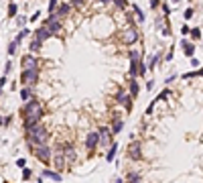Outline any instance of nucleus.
<instances>
[{"label": "nucleus", "instance_id": "5", "mask_svg": "<svg viewBox=\"0 0 203 183\" xmlns=\"http://www.w3.org/2000/svg\"><path fill=\"white\" fill-rule=\"evenodd\" d=\"M112 130H110V126H100V128H97V140H100V143H97V149H108V147L112 145Z\"/></svg>", "mask_w": 203, "mask_h": 183}, {"label": "nucleus", "instance_id": "53", "mask_svg": "<svg viewBox=\"0 0 203 183\" xmlns=\"http://www.w3.org/2000/svg\"><path fill=\"white\" fill-rule=\"evenodd\" d=\"M0 96H2V87H0Z\"/></svg>", "mask_w": 203, "mask_h": 183}, {"label": "nucleus", "instance_id": "15", "mask_svg": "<svg viewBox=\"0 0 203 183\" xmlns=\"http://www.w3.org/2000/svg\"><path fill=\"white\" fill-rule=\"evenodd\" d=\"M33 35H35V39H37V41H41V43H43V41H47V39L51 37V35H49V31L45 29L43 24H41L39 29H35V31H33Z\"/></svg>", "mask_w": 203, "mask_h": 183}, {"label": "nucleus", "instance_id": "1", "mask_svg": "<svg viewBox=\"0 0 203 183\" xmlns=\"http://www.w3.org/2000/svg\"><path fill=\"white\" fill-rule=\"evenodd\" d=\"M20 116H23V128H24V130L31 128V126H35V124H39V122L43 120V116H45L43 104H41L37 98H33V100H29V102L23 106Z\"/></svg>", "mask_w": 203, "mask_h": 183}, {"label": "nucleus", "instance_id": "33", "mask_svg": "<svg viewBox=\"0 0 203 183\" xmlns=\"http://www.w3.org/2000/svg\"><path fill=\"white\" fill-rule=\"evenodd\" d=\"M16 47H19V45H16L14 41H10V45H8V55H14V53H16Z\"/></svg>", "mask_w": 203, "mask_h": 183}, {"label": "nucleus", "instance_id": "18", "mask_svg": "<svg viewBox=\"0 0 203 183\" xmlns=\"http://www.w3.org/2000/svg\"><path fill=\"white\" fill-rule=\"evenodd\" d=\"M116 153H118V143H112V145L108 147V153H106V161H108V163H112V161H114Z\"/></svg>", "mask_w": 203, "mask_h": 183}, {"label": "nucleus", "instance_id": "16", "mask_svg": "<svg viewBox=\"0 0 203 183\" xmlns=\"http://www.w3.org/2000/svg\"><path fill=\"white\" fill-rule=\"evenodd\" d=\"M181 47H183V53L187 55V57H193V55H195V45L189 43L187 39H183V41H181Z\"/></svg>", "mask_w": 203, "mask_h": 183}, {"label": "nucleus", "instance_id": "7", "mask_svg": "<svg viewBox=\"0 0 203 183\" xmlns=\"http://www.w3.org/2000/svg\"><path fill=\"white\" fill-rule=\"evenodd\" d=\"M39 82V69H24L23 73H20V83L23 86H33Z\"/></svg>", "mask_w": 203, "mask_h": 183}, {"label": "nucleus", "instance_id": "51", "mask_svg": "<svg viewBox=\"0 0 203 183\" xmlns=\"http://www.w3.org/2000/svg\"><path fill=\"white\" fill-rule=\"evenodd\" d=\"M102 4H108V2H112V0H100Z\"/></svg>", "mask_w": 203, "mask_h": 183}, {"label": "nucleus", "instance_id": "22", "mask_svg": "<svg viewBox=\"0 0 203 183\" xmlns=\"http://www.w3.org/2000/svg\"><path fill=\"white\" fill-rule=\"evenodd\" d=\"M43 47V43H41V41H37V39H31V43H29V49H31V53H37V51H39V49Z\"/></svg>", "mask_w": 203, "mask_h": 183}, {"label": "nucleus", "instance_id": "20", "mask_svg": "<svg viewBox=\"0 0 203 183\" xmlns=\"http://www.w3.org/2000/svg\"><path fill=\"white\" fill-rule=\"evenodd\" d=\"M160 59H163V51H159V53H155L152 57L148 59V65H146V69H155V67H156V63H159Z\"/></svg>", "mask_w": 203, "mask_h": 183}, {"label": "nucleus", "instance_id": "29", "mask_svg": "<svg viewBox=\"0 0 203 183\" xmlns=\"http://www.w3.org/2000/svg\"><path fill=\"white\" fill-rule=\"evenodd\" d=\"M169 94H171V90H167V87H164V90H163V92H160L159 96H156V98H155V102H160V100H164V98L169 96Z\"/></svg>", "mask_w": 203, "mask_h": 183}, {"label": "nucleus", "instance_id": "13", "mask_svg": "<svg viewBox=\"0 0 203 183\" xmlns=\"http://www.w3.org/2000/svg\"><path fill=\"white\" fill-rule=\"evenodd\" d=\"M41 177L43 179H51V181H63L61 173H57V171H51V169H43V173H41Z\"/></svg>", "mask_w": 203, "mask_h": 183}, {"label": "nucleus", "instance_id": "4", "mask_svg": "<svg viewBox=\"0 0 203 183\" xmlns=\"http://www.w3.org/2000/svg\"><path fill=\"white\" fill-rule=\"evenodd\" d=\"M59 153L63 155V159H65V163L73 165L75 161H77V153H75V147L71 145V143H59L57 145Z\"/></svg>", "mask_w": 203, "mask_h": 183}, {"label": "nucleus", "instance_id": "26", "mask_svg": "<svg viewBox=\"0 0 203 183\" xmlns=\"http://www.w3.org/2000/svg\"><path fill=\"white\" fill-rule=\"evenodd\" d=\"M201 75V69H195V71H189V73H183V79H193V77H199Z\"/></svg>", "mask_w": 203, "mask_h": 183}, {"label": "nucleus", "instance_id": "11", "mask_svg": "<svg viewBox=\"0 0 203 183\" xmlns=\"http://www.w3.org/2000/svg\"><path fill=\"white\" fill-rule=\"evenodd\" d=\"M97 130H92V132H87V136H85V149H87V153L92 155L93 151L97 149Z\"/></svg>", "mask_w": 203, "mask_h": 183}, {"label": "nucleus", "instance_id": "34", "mask_svg": "<svg viewBox=\"0 0 203 183\" xmlns=\"http://www.w3.org/2000/svg\"><path fill=\"white\" fill-rule=\"evenodd\" d=\"M112 2H114V4L118 6V8H126V4H128L126 0H112Z\"/></svg>", "mask_w": 203, "mask_h": 183}, {"label": "nucleus", "instance_id": "17", "mask_svg": "<svg viewBox=\"0 0 203 183\" xmlns=\"http://www.w3.org/2000/svg\"><path fill=\"white\" fill-rule=\"evenodd\" d=\"M33 94H35V87L33 86H24L23 90H20V100H23V102L33 100Z\"/></svg>", "mask_w": 203, "mask_h": 183}, {"label": "nucleus", "instance_id": "6", "mask_svg": "<svg viewBox=\"0 0 203 183\" xmlns=\"http://www.w3.org/2000/svg\"><path fill=\"white\" fill-rule=\"evenodd\" d=\"M138 41V29L136 27H128L120 33V43L122 45H132Z\"/></svg>", "mask_w": 203, "mask_h": 183}, {"label": "nucleus", "instance_id": "35", "mask_svg": "<svg viewBox=\"0 0 203 183\" xmlns=\"http://www.w3.org/2000/svg\"><path fill=\"white\" fill-rule=\"evenodd\" d=\"M193 15H195V12H193V8H187V10H185V15H183V16L189 20V19H193Z\"/></svg>", "mask_w": 203, "mask_h": 183}, {"label": "nucleus", "instance_id": "9", "mask_svg": "<svg viewBox=\"0 0 203 183\" xmlns=\"http://www.w3.org/2000/svg\"><path fill=\"white\" fill-rule=\"evenodd\" d=\"M20 67H23V71L24 69H39V59L35 57L33 53H27L20 59Z\"/></svg>", "mask_w": 203, "mask_h": 183}, {"label": "nucleus", "instance_id": "21", "mask_svg": "<svg viewBox=\"0 0 203 183\" xmlns=\"http://www.w3.org/2000/svg\"><path fill=\"white\" fill-rule=\"evenodd\" d=\"M138 61L140 59H130V79H136V75H138Z\"/></svg>", "mask_w": 203, "mask_h": 183}, {"label": "nucleus", "instance_id": "14", "mask_svg": "<svg viewBox=\"0 0 203 183\" xmlns=\"http://www.w3.org/2000/svg\"><path fill=\"white\" fill-rule=\"evenodd\" d=\"M122 128H124V120L120 118V114H114V122H112V134H118V132H122Z\"/></svg>", "mask_w": 203, "mask_h": 183}, {"label": "nucleus", "instance_id": "41", "mask_svg": "<svg viewBox=\"0 0 203 183\" xmlns=\"http://www.w3.org/2000/svg\"><path fill=\"white\" fill-rule=\"evenodd\" d=\"M160 35H163V37H169V35H171L169 27H163V29H160Z\"/></svg>", "mask_w": 203, "mask_h": 183}, {"label": "nucleus", "instance_id": "56", "mask_svg": "<svg viewBox=\"0 0 203 183\" xmlns=\"http://www.w3.org/2000/svg\"><path fill=\"white\" fill-rule=\"evenodd\" d=\"M4 183H6V181H4Z\"/></svg>", "mask_w": 203, "mask_h": 183}, {"label": "nucleus", "instance_id": "43", "mask_svg": "<svg viewBox=\"0 0 203 183\" xmlns=\"http://www.w3.org/2000/svg\"><path fill=\"white\" fill-rule=\"evenodd\" d=\"M16 23H19L20 27H23V24L27 23V16H16Z\"/></svg>", "mask_w": 203, "mask_h": 183}, {"label": "nucleus", "instance_id": "48", "mask_svg": "<svg viewBox=\"0 0 203 183\" xmlns=\"http://www.w3.org/2000/svg\"><path fill=\"white\" fill-rule=\"evenodd\" d=\"M4 83H6V75H2V77H0V87L4 86Z\"/></svg>", "mask_w": 203, "mask_h": 183}, {"label": "nucleus", "instance_id": "50", "mask_svg": "<svg viewBox=\"0 0 203 183\" xmlns=\"http://www.w3.org/2000/svg\"><path fill=\"white\" fill-rule=\"evenodd\" d=\"M81 2H83V0H73V6H79Z\"/></svg>", "mask_w": 203, "mask_h": 183}, {"label": "nucleus", "instance_id": "39", "mask_svg": "<svg viewBox=\"0 0 203 183\" xmlns=\"http://www.w3.org/2000/svg\"><path fill=\"white\" fill-rule=\"evenodd\" d=\"M16 167L24 169V167H27V159H19V161H16Z\"/></svg>", "mask_w": 203, "mask_h": 183}, {"label": "nucleus", "instance_id": "44", "mask_svg": "<svg viewBox=\"0 0 203 183\" xmlns=\"http://www.w3.org/2000/svg\"><path fill=\"white\" fill-rule=\"evenodd\" d=\"M160 0H150V8H159Z\"/></svg>", "mask_w": 203, "mask_h": 183}, {"label": "nucleus", "instance_id": "10", "mask_svg": "<svg viewBox=\"0 0 203 183\" xmlns=\"http://www.w3.org/2000/svg\"><path fill=\"white\" fill-rule=\"evenodd\" d=\"M128 159L130 161H140L142 159V145L140 143H130L128 145Z\"/></svg>", "mask_w": 203, "mask_h": 183}, {"label": "nucleus", "instance_id": "40", "mask_svg": "<svg viewBox=\"0 0 203 183\" xmlns=\"http://www.w3.org/2000/svg\"><path fill=\"white\" fill-rule=\"evenodd\" d=\"M155 106H156V102L152 100V102H150V106L146 108V114H152V110H155Z\"/></svg>", "mask_w": 203, "mask_h": 183}, {"label": "nucleus", "instance_id": "32", "mask_svg": "<svg viewBox=\"0 0 203 183\" xmlns=\"http://www.w3.org/2000/svg\"><path fill=\"white\" fill-rule=\"evenodd\" d=\"M132 8H134V12H136V15H138V23H142V20H144V15H142V10L138 8V6H136V4H132Z\"/></svg>", "mask_w": 203, "mask_h": 183}, {"label": "nucleus", "instance_id": "49", "mask_svg": "<svg viewBox=\"0 0 203 183\" xmlns=\"http://www.w3.org/2000/svg\"><path fill=\"white\" fill-rule=\"evenodd\" d=\"M2 126H4V116L0 114V128H2Z\"/></svg>", "mask_w": 203, "mask_h": 183}, {"label": "nucleus", "instance_id": "30", "mask_svg": "<svg viewBox=\"0 0 203 183\" xmlns=\"http://www.w3.org/2000/svg\"><path fill=\"white\" fill-rule=\"evenodd\" d=\"M57 0H49V15H53L55 10H57Z\"/></svg>", "mask_w": 203, "mask_h": 183}, {"label": "nucleus", "instance_id": "55", "mask_svg": "<svg viewBox=\"0 0 203 183\" xmlns=\"http://www.w3.org/2000/svg\"><path fill=\"white\" fill-rule=\"evenodd\" d=\"M8 2H16V0H8Z\"/></svg>", "mask_w": 203, "mask_h": 183}, {"label": "nucleus", "instance_id": "24", "mask_svg": "<svg viewBox=\"0 0 203 183\" xmlns=\"http://www.w3.org/2000/svg\"><path fill=\"white\" fill-rule=\"evenodd\" d=\"M126 181L128 183H142V177H140V173H128L126 175Z\"/></svg>", "mask_w": 203, "mask_h": 183}, {"label": "nucleus", "instance_id": "19", "mask_svg": "<svg viewBox=\"0 0 203 183\" xmlns=\"http://www.w3.org/2000/svg\"><path fill=\"white\" fill-rule=\"evenodd\" d=\"M69 10H71V6H69V4H59L57 10H55V16H57V19H63V16L69 15Z\"/></svg>", "mask_w": 203, "mask_h": 183}, {"label": "nucleus", "instance_id": "42", "mask_svg": "<svg viewBox=\"0 0 203 183\" xmlns=\"http://www.w3.org/2000/svg\"><path fill=\"white\" fill-rule=\"evenodd\" d=\"M173 53H175V47H171V49H169V53H167V57H164V59H167V61H171V59H173Z\"/></svg>", "mask_w": 203, "mask_h": 183}, {"label": "nucleus", "instance_id": "27", "mask_svg": "<svg viewBox=\"0 0 203 183\" xmlns=\"http://www.w3.org/2000/svg\"><path fill=\"white\" fill-rule=\"evenodd\" d=\"M189 33H191V39H193V41H199V39H201V29H199V27L189 29Z\"/></svg>", "mask_w": 203, "mask_h": 183}, {"label": "nucleus", "instance_id": "25", "mask_svg": "<svg viewBox=\"0 0 203 183\" xmlns=\"http://www.w3.org/2000/svg\"><path fill=\"white\" fill-rule=\"evenodd\" d=\"M16 15H19V6H16V2H10V4H8V16H10V19H14Z\"/></svg>", "mask_w": 203, "mask_h": 183}, {"label": "nucleus", "instance_id": "46", "mask_svg": "<svg viewBox=\"0 0 203 183\" xmlns=\"http://www.w3.org/2000/svg\"><path fill=\"white\" fill-rule=\"evenodd\" d=\"M181 35H189V27H187V24H183V27H181Z\"/></svg>", "mask_w": 203, "mask_h": 183}, {"label": "nucleus", "instance_id": "3", "mask_svg": "<svg viewBox=\"0 0 203 183\" xmlns=\"http://www.w3.org/2000/svg\"><path fill=\"white\" fill-rule=\"evenodd\" d=\"M31 151H33V155H35V157H37V159H39L43 165H47V167L51 165V159H53V149H51L49 145L35 147V149H31Z\"/></svg>", "mask_w": 203, "mask_h": 183}, {"label": "nucleus", "instance_id": "38", "mask_svg": "<svg viewBox=\"0 0 203 183\" xmlns=\"http://www.w3.org/2000/svg\"><path fill=\"white\" fill-rule=\"evenodd\" d=\"M128 57H130V59H140V53H138V51H130Z\"/></svg>", "mask_w": 203, "mask_h": 183}, {"label": "nucleus", "instance_id": "45", "mask_svg": "<svg viewBox=\"0 0 203 183\" xmlns=\"http://www.w3.org/2000/svg\"><path fill=\"white\" fill-rule=\"evenodd\" d=\"M10 69H12V61H6V65H4V71H6V73H10Z\"/></svg>", "mask_w": 203, "mask_h": 183}, {"label": "nucleus", "instance_id": "54", "mask_svg": "<svg viewBox=\"0 0 203 183\" xmlns=\"http://www.w3.org/2000/svg\"><path fill=\"white\" fill-rule=\"evenodd\" d=\"M171 2H179V0H171Z\"/></svg>", "mask_w": 203, "mask_h": 183}, {"label": "nucleus", "instance_id": "37", "mask_svg": "<svg viewBox=\"0 0 203 183\" xmlns=\"http://www.w3.org/2000/svg\"><path fill=\"white\" fill-rule=\"evenodd\" d=\"M191 65H193L195 69H199V65H201V61H199L197 57H191Z\"/></svg>", "mask_w": 203, "mask_h": 183}, {"label": "nucleus", "instance_id": "36", "mask_svg": "<svg viewBox=\"0 0 203 183\" xmlns=\"http://www.w3.org/2000/svg\"><path fill=\"white\" fill-rule=\"evenodd\" d=\"M163 12H164V16H169V15H171V6L167 4V2H163Z\"/></svg>", "mask_w": 203, "mask_h": 183}, {"label": "nucleus", "instance_id": "52", "mask_svg": "<svg viewBox=\"0 0 203 183\" xmlns=\"http://www.w3.org/2000/svg\"><path fill=\"white\" fill-rule=\"evenodd\" d=\"M114 183H124V181H122V179H120V177H118V179H116V181H114Z\"/></svg>", "mask_w": 203, "mask_h": 183}, {"label": "nucleus", "instance_id": "8", "mask_svg": "<svg viewBox=\"0 0 203 183\" xmlns=\"http://www.w3.org/2000/svg\"><path fill=\"white\" fill-rule=\"evenodd\" d=\"M114 100H116L118 104H122V106L126 108V112H132V98L128 96L124 90H118L116 94H114Z\"/></svg>", "mask_w": 203, "mask_h": 183}, {"label": "nucleus", "instance_id": "12", "mask_svg": "<svg viewBox=\"0 0 203 183\" xmlns=\"http://www.w3.org/2000/svg\"><path fill=\"white\" fill-rule=\"evenodd\" d=\"M51 165H55V169H57V173H61L63 169H65V159H63V155L59 153V149H55V157L51 159Z\"/></svg>", "mask_w": 203, "mask_h": 183}, {"label": "nucleus", "instance_id": "2", "mask_svg": "<svg viewBox=\"0 0 203 183\" xmlns=\"http://www.w3.org/2000/svg\"><path fill=\"white\" fill-rule=\"evenodd\" d=\"M24 132H27V143H29L31 149L49 145V136H51V132H49V128L43 124V122H39V124H35V126H31V128H27Z\"/></svg>", "mask_w": 203, "mask_h": 183}, {"label": "nucleus", "instance_id": "23", "mask_svg": "<svg viewBox=\"0 0 203 183\" xmlns=\"http://www.w3.org/2000/svg\"><path fill=\"white\" fill-rule=\"evenodd\" d=\"M128 96H130L132 100L138 96V82H136V79H130V94H128Z\"/></svg>", "mask_w": 203, "mask_h": 183}, {"label": "nucleus", "instance_id": "47", "mask_svg": "<svg viewBox=\"0 0 203 183\" xmlns=\"http://www.w3.org/2000/svg\"><path fill=\"white\" fill-rule=\"evenodd\" d=\"M175 79H177V75H169L167 79H164V83H171V82H175Z\"/></svg>", "mask_w": 203, "mask_h": 183}, {"label": "nucleus", "instance_id": "31", "mask_svg": "<svg viewBox=\"0 0 203 183\" xmlns=\"http://www.w3.org/2000/svg\"><path fill=\"white\" fill-rule=\"evenodd\" d=\"M144 73H146V63L144 61H138V75H144Z\"/></svg>", "mask_w": 203, "mask_h": 183}, {"label": "nucleus", "instance_id": "28", "mask_svg": "<svg viewBox=\"0 0 203 183\" xmlns=\"http://www.w3.org/2000/svg\"><path fill=\"white\" fill-rule=\"evenodd\" d=\"M23 179H24V181H29V179H33V171H31L29 167H24V169H23Z\"/></svg>", "mask_w": 203, "mask_h": 183}]
</instances>
